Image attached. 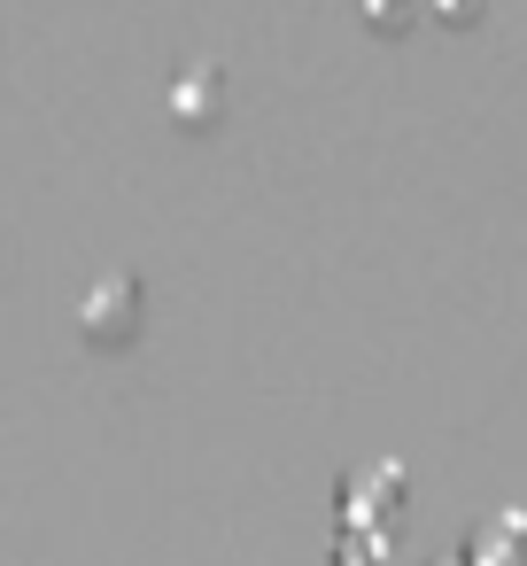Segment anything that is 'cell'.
Masks as SVG:
<instances>
[{
    "label": "cell",
    "mask_w": 527,
    "mask_h": 566,
    "mask_svg": "<svg viewBox=\"0 0 527 566\" xmlns=\"http://www.w3.org/2000/svg\"><path fill=\"white\" fill-rule=\"evenodd\" d=\"M365 17H372V24H388V32H396V24H403V17H411V0H365Z\"/></svg>",
    "instance_id": "3"
},
{
    "label": "cell",
    "mask_w": 527,
    "mask_h": 566,
    "mask_svg": "<svg viewBox=\"0 0 527 566\" xmlns=\"http://www.w3.org/2000/svg\"><path fill=\"white\" fill-rule=\"evenodd\" d=\"M171 109H179V125H218V109H225V78L202 63L194 78H179V86H171Z\"/></svg>",
    "instance_id": "2"
},
{
    "label": "cell",
    "mask_w": 527,
    "mask_h": 566,
    "mask_svg": "<svg viewBox=\"0 0 527 566\" xmlns=\"http://www.w3.org/2000/svg\"><path fill=\"white\" fill-rule=\"evenodd\" d=\"M133 326H140V280L133 272H102L86 287V303H78V334L117 349V342H133Z\"/></svg>",
    "instance_id": "1"
}]
</instances>
